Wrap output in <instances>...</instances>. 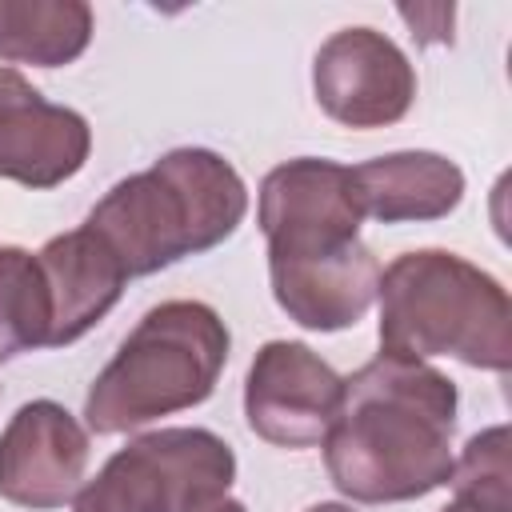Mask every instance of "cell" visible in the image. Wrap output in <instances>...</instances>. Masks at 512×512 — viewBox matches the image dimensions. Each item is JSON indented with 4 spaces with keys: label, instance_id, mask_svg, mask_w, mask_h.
I'll use <instances>...</instances> for the list:
<instances>
[{
    "label": "cell",
    "instance_id": "6da1fadb",
    "mask_svg": "<svg viewBox=\"0 0 512 512\" xmlns=\"http://www.w3.org/2000/svg\"><path fill=\"white\" fill-rule=\"evenodd\" d=\"M456 384L424 360L380 352L340 384L324 444L332 484L360 504L416 500L452 476Z\"/></svg>",
    "mask_w": 512,
    "mask_h": 512
},
{
    "label": "cell",
    "instance_id": "7a4b0ae2",
    "mask_svg": "<svg viewBox=\"0 0 512 512\" xmlns=\"http://www.w3.org/2000/svg\"><path fill=\"white\" fill-rule=\"evenodd\" d=\"M244 208V180L224 156L208 148H176L148 172L108 188L84 228L108 244L128 276H148L228 240L244 220Z\"/></svg>",
    "mask_w": 512,
    "mask_h": 512
},
{
    "label": "cell",
    "instance_id": "3957f363",
    "mask_svg": "<svg viewBox=\"0 0 512 512\" xmlns=\"http://www.w3.org/2000/svg\"><path fill=\"white\" fill-rule=\"evenodd\" d=\"M380 352L424 360L456 356L472 368L508 372L512 308L500 280L456 252H404L380 272Z\"/></svg>",
    "mask_w": 512,
    "mask_h": 512
},
{
    "label": "cell",
    "instance_id": "277c9868",
    "mask_svg": "<svg viewBox=\"0 0 512 512\" xmlns=\"http://www.w3.org/2000/svg\"><path fill=\"white\" fill-rule=\"evenodd\" d=\"M228 360L224 320L196 300L152 308L108 368L92 380L84 416L92 432H128L156 416L192 408L212 396Z\"/></svg>",
    "mask_w": 512,
    "mask_h": 512
},
{
    "label": "cell",
    "instance_id": "5b68a950",
    "mask_svg": "<svg viewBox=\"0 0 512 512\" xmlns=\"http://www.w3.org/2000/svg\"><path fill=\"white\" fill-rule=\"evenodd\" d=\"M232 448L204 428H160L124 444L76 492L72 512H200L228 492Z\"/></svg>",
    "mask_w": 512,
    "mask_h": 512
},
{
    "label": "cell",
    "instance_id": "8992f818",
    "mask_svg": "<svg viewBox=\"0 0 512 512\" xmlns=\"http://www.w3.org/2000/svg\"><path fill=\"white\" fill-rule=\"evenodd\" d=\"M260 232L268 260H316L360 240L352 172L336 160L300 156L272 168L260 184Z\"/></svg>",
    "mask_w": 512,
    "mask_h": 512
},
{
    "label": "cell",
    "instance_id": "52a82bcc",
    "mask_svg": "<svg viewBox=\"0 0 512 512\" xmlns=\"http://www.w3.org/2000/svg\"><path fill=\"white\" fill-rule=\"evenodd\" d=\"M316 104L344 128L396 124L416 100V72L408 56L372 28H344L328 36L312 60Z\"/></svg>",
    "mask_w": 512,
    "mask_h": 512
},
{
    "label": "cell",
    "instance_id": "ba28073f",
    "mask_svg": "<svg viewBox=\"0 0 512 512\" xmlns=\"http://www.w3.org/2000/svg\"><path fill=\"white\" fill-rule=\"evenodd\" d=\"M340 376L296 340H272L256 352L244 384L248 428L280 448H312L328 436L340 408Z\"/></svg>",
    "mask_w": 512,
    "mask_h": 512
},
{
    "label": "cell",
    "instance_id": "9c48e42d",
    "mask_svg": "<svg viewBox=\"0 0 512 512\" xmlns=\"http://www.w3.org/2000/svg\"><path fill=\"white\" fill-rule=\"evenodd\" d=\"M88 436L76 416L52 400L24 404L0 432V496L8 504L48 512L80 492Z\"/></svg>",
    "mask_w": 512,
    "mask_h": 512
},
{
    "label": "cell",
    "instance_id": "30bf717a",
    "mask_svg": "<svg viewBox=\"0 0 512 512\" xmlns=\"http://www.w3.org/2000/svg\"><path fill=\"white\" fill-rule=\"evenodd\" d=\"M92 132L72 108L44 100L16 68L0 64V176L24 188H56L88 160Z\"/></svg>",
    "mask_w": 512,
    "mask_h": 512
},
{
    "label": "cell",
    "instance_id": "8fae6325",
    "mask_svg": "<svg viewBox=\"0 0 512 512\" xmlns=\"http://www.w3.org/2000/svg\"><path fill=\"white\" fill-rule=\"evenodd\" d=\"M268 276L276 304L316 332L356 324L380 288V264L360 240L316 260H268Z\"/></svg>",
    "mask_w": 512,
    "mask_h": 512
},
{
    "label": "cell",
    "instance_id": "7c38bea8",
    "mask_svg": "<svg viewBox=\"0 0 512 512\" xmlns=\"http://www.w3.org/2000/svg\"><path fill=\"white\" fill-rule=\"evenodd\" d=\"M40 272L52 296V348L80 340L124 292L128 272L92 228L52 236L40 252Z\"/></svg>",
    "mask_w": 512,
    "mask_h": 512
},
{
    "label": "cell",
    "instance_id": "4fadbf2b",
    "mask_svg": "<svg viewBox=\"0 0 512 512\" xmlns=\"http://www.w3.org/2000/svg\"><path fill=\"white\" fill-rule=\"evenodd\" d=\"M348 172L360 212L384 224L440 220L464 196V172L440 152H388Z\"/></svg>",
    "mask_w": 512,
    "mask_h": 512
},
{
    "label": "cell",
    "instance_id": "5bb4252c",
    "mask_svg": "<svg viewBox=\"0 0 512 512\" xmlns=\"http://www.w3.org/2000/svg\"><path fill=\"white\" fill-rule=\"evenodd\" d=\"M92 40V8L80 0H0V60L60 68Z\"/></svg>",
    "mask_w": 512,
    "mask_h": 512
},
{
    "label": "cell",
    "instance_id": "9a60e30c",
    "mask_svg": "<svg viewBox=\"0 0 512 512\" xmlns=\"http://www.w3.org/2000/svg\"><path fill=\"white\" fill-rule=\"evenodd\" d=\"M52 340V296L40 260L24 248H0V360Z\"/></svg>",
    "mask_w": 512,
    "mask_h": 512
},
{
    "label": "cell",
    "instance_id": "2e32d148",
    "mask_svg": "<svg viewBox=\"0 0 512 512\" xmlns=\"http://www.w3.org/2000/svg\"><path fill=\"white\" fill-rule=\"evenodd\" d=\"M452 500L440 512H512V464H508V428L496 424L472 436L452 460Z\"/></svg>",
    "mask_w": 512,
    "mask_h": 512
},
{
    "label": "cell",
    "instance_id": "e0dca14e",
    "mask_svg": "<svg viewBox=\"0 0 512 512\" xmlns=\"http://www.w3.org/2000/svg\"><path fill=\"white\" fill-rule=\"evenodd\" d=\"M400 16H404L412 28H428L420 40H440V44L452 40V4H436V8H400Z\"/></svg>",
    "mask_w": 512,
    "mask_h": 512
},
{
    "label": "cell",
    "instance_id": "ac0fdd59",
    "mask_svg": "<svg viewBox=\"0 0 512 512\" xmlns=\"http://www.w3.org/2000/svg\"><path fill=\"white\" fill-rule=\"evenodd\" d=\"M200 512H248L240 500H228V496H220V500H212L208 508H200Z\"/></svg>",
    "mask_w": 512,
    "mask_h": 512
},
{
    "label": "cell",
    "instance_id": "d6986e66",
    "mask_svg": "<svg viewBox=\"0 0 512 512\" xmlns=\"http://www.w3.org/2000/svg\"><path fill=\"white\" fill-rule=\"evenodd\" d=\"M308 512H352L348 504H312Z\"/></svg>",
    "mask_w": 512,
    "mask_h": 512
}]
</instances>
